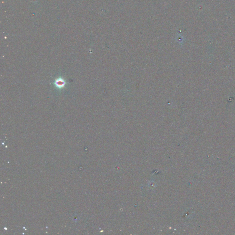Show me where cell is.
<instances>
[{
	"label": "cell",
	"mask_w": 235,
	"mask_h": 235,
	"mask_svg": "<svg viewBox=\"0 0 235 235\" xmlns=\"http://www.w3.org/2000/svg\"><path fill=\"white\" fill-rule=\"evenodd\" d=\"M55 84L56 87L61 88L65 85V82L62 79H58L56 80Z\"/></svg>",
	"instance_id": "obj_1"
}]
</instances>
